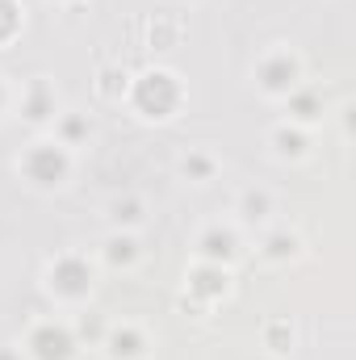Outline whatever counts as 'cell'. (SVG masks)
Instances as JSON below:
<instances>
[{
  "label": "cell",
  "instance_id": "1",
  "mask_svg": "<svg viewBox=\"0 0 356 360\" xmlns=\"http://www.w3.org/2000/svg\"><path fill=\"white\" fill-rule=\"evenodd\" d=\"M126 101H130L143 117L164 122V117H172V113L180 109V101H184V84H180L177 72H168V68H147L143 76L130 80Z\"/></svg>",
  "mask_w": 356,
  "mask_h": 360
},
{
  "label": "cell",
  "instance_id": "2",
  "mask_svg": "<svg viewBox=\"0 0 356 360\" xmlns=\"http://www.w3.org/2000/svg\"><path fill=\"white\" fill-rule=\"evenodd\" d=\"M17 172L34 188H59L72 176V151L63 143H55V139H38L17 155Z\"/></svg>",
  "mask_w": 356,
  "mask_h": 360
},
{
  "label": "cell",
  "instance_id": "3",
  "mask_svg": "<svg viewBox=\"0 0 356 360\" xmlns=\"http://www.w3.org/2000/svg\"><path fill=\"white\" fill-rule=\"evenodd\" d=\"M46 289H51L59 302H84L92 293L89 256H80V252H59V256L46 264Z\"/></svg>",
  "mask_w": 356,
  "mask_h": 360
},
{
  "label": "cell",
  "instance_id": "4",
  "mask_svg": "<svg viewBox=\"0 0 356 360\" xmlns=\"http://www.w3.org/2000/svg\"><path fill=\"white\" fill-rule=\"evenodd\" d=\"M76 348H80L76 331H72L68 323H55V319H38V323L30 327L25 344H21V352L30 360H72Z\"/></svg>",
  "mask_w": 356,
  "mask_h": 360
},
{
  "label": "cell",
  "instance_id": "5",
  "mask_svg": "<svg viewBox=\"0 0 356 360\" xmlns=\"http://www.w3.org/2000/svg\"><path fill=\"white\" fill-rule=\"evenodd\" d=\"M256 84L265 96H289V92L302 84V59L293 51H268L265 59L256 63Z\"/></svg>",
  "mask_w": 356,
  "mask_h": 360
},
{
  "label": "cell",
  "instance_id": "6",
  "mask_svg": "<svg viewBox=\"0 0 356 360\" xmlns=\"http://www.w3.org/2000/svg\"><path fill=\"white\" fill-rule=\"evenodd\" d=\"M231 289V272H227V264H193L189 269V276H184V293L197 302V306H214L222 293Z\"/></svg>",
  "mask_w": 356,
  "mask_h": 360
},
{
  "label": "cell",
  "instance_id": "7",
  "mask_svg": "<svg viewBox=\"0 0 356 360\" xmlns=\"http://www.w3.org/2000/svg\"><path fill=\"white\" fill-rule=\"evenodd\" d=\"M55 113H59V96L51 89V80L34 76V80L21 89V117H25L30 126H46V122H55Z\"/></svg>",
  "mask_w": 356,
  "mask_h": 360
},
{
  "label": "cell",
  "instance_id": "8",
  "mask_svg": "<svg viewBox=\"0 0 356 360\" xmlns=\"http://www.w3.org/2000/svg\"><path fill=\"white\" fill-rule=\"evenodd\" d=\"M197 256L205 264H231L239 256V235L235 226H222V222H210L201 235H197Z\"/></svg>",
  "mask_w": 356,
  "mask_h": 360
},
{
  "label": "cell",
  "instance_id": "9",
  "mask_svg": "<svg viewBox=\"0 0 356 360\" xmlns=\"http://www.w3.org/2000/svg\"><path fill=\"white\" fill-rule=\"evenodd\" d=\"M105 352L109 360H143L147 356V335H143V327H134V323H117V327H109L105 331Z\"/></svg>",
  "mask_w": 356,
  "mask_h": 360
},
{
  "label": "cell",
  "instance_id": "10",
  "mask_svg": "<svg viewBox=\"0 0 356 360\" xmlns=\"http://www.w3.org/2000/svg\"><path fill=\"white\" fill-rule=\"evenodd\" d=\"M285 105H289V122L293 126H310V122L323 117V92L310 89V84H298L285 96Z\"/></svg>",
  "mask_w": 356,
  "mask_h": 360
},
{
  "label": "cell",
  "instance_id": "11",
  "mask_svg": "<svg viewBox=\"0 0 356 360\" xmlns=\"http://www.w3.org/2000/svg\"><path fill=\"white\" fill-rule=\"evenodd\" d=\"M268 143H272V151H276L281 160H298V155H306V147H310L306 130H302V126H293V122H281V126H272Z\"/></svg>",
  "mask_w": 356,
  "mask_h": 360
},
{
  "label": "cell",
  "instance_id": "12",
  "mask_svg": "<svg viewBox=\"0 0 356 360\" xmlns=\"http://www.w3.org/2000/svg\"><path fill=\"white\" fill-rule=\"evenodd\" d=\"M89 134H92V122L84 113H55V143H63L68 151L89 143Z\"/></svg>",
  "mask_w": 356,
  "mask_h": 360
},
{
  "label": "cell",
  "instance_id": "13",
  "mask_svg": "<svg viewBox=\"0 0 356 360\" xmlns=\"http://www.w3.org/2000/svg\"><path fill=\"white\" fill-rule=\"evenodd\" d=\"M235 210H239L243 222H265L268 214H272V193L260 188V184H248V188L235 197Z\"/></svg>",
  "mask_w": 356,
  "mask_h": 360
},
{
  "label": "cell",
  "instance_id": "14",
  "mask_svg": "<svg viewBox=\"0 0 356 360\" xmlns=\"http://www.w3.org/2000/svg\"><path fill=\"white\" fill-rule=\"evenodd\" d=\"M302 252V239L293 235V231H268L265 239H260V256L272 260V264H285V260H293Z\"/></svg>",
  "mask_w": 356,
  "mask_h": 360
},
{
  "label": "cell",
  "instance_id": "15",
  "mask_svg": "<svg viewBox=\"0 0 356 360\" xmlns=\"http://www.w3.org/2000/svg\"><path fill=\"white\" fill-rule=\"evenodd\" d=\"M139 260V239L130 235V231H113L109 239H105V264H113V269H130Z\"/></svg>",
  "mask_w": 356,
  "mask_h": 360
},
{
  "label": "cell",
  "instance_id": "16",
  "mask_svg": "<svg viewBox=\"0 0 356 360\" xmlns=\"http://www.w3.org/2000/svg\"><path fill=\"white\" fill-rule=\"evenodd\" d=\"M126 89H130V72H126L122 63H109V68L96 72V92H101L105 101H122Z\"/></svg>",
  "mask_w": 356,
  "mask_h": 360
},
{
  "label": "cell",
  "instance_id": "17",
  "mask_svg": "<svg viewBox=\"0 0 356 360\" xmlns=\"http://www.w3.org/2000/svg\"><path fill=\"white\" fill-rule=\"evenodd\" d=\"M109 214H113V226H117V231H134V226L143 222V201H139V197H117V201L109 205Z\"/></svg>",
  "mask_w": 356,
  "mask_h": 360
},
{
  "label": "cell",
  "instance_id": "18",
  "mask_svg": "<svg viewBox=\"0 0 356 360\" xmlns=\"http://www.w3.org/2000/svg\"><path fill=\"white\" fill-rule=\"evenodd\" d=\"M180 172H184L189 180H197V184H201V180H214V172H218V160H214L210 151H189V155L180 160Z\"/></svg>",
  "mask_w": 356,
  "mask_h": 360
},
{
  "label": "cell",
  "instance_id": "19",
  "mask_svg": "<svg viewBox=\"0 0 356 360\" xmlns=\"http://www.w3.org/2000/svg\"><path fill=\"white\" fill-rule=\"evenodd\" d=\"M21 21H25L21 4H17V0H0V46L21 34Z\"/></svg>",
  "mask_w": 356,
  "mask_h": 360
},
{
  "label": "cell",
  "instance_id": "20",
  "mask_svg": "<svg viewBox=\"0 0 356 360\" xmlns=\"http://www.w3.org/2000/svg\"><path fill=\"white\" fill-rule=\"evenodd\" d=\"M265 344L272 352H289V348H293V327H289L285 319H272L265 327Z\"/></svg>",
  "mask_w": 356,
  "mask_h": 360
},
{
  "label": "cell",
  "instance_id": "21",
  "mask_svg": "<svg viewBox=\"0 0 356 360\" xmlns=\"http://www.w3.org/2000/svg\"><path fill=\"white\" fill-rule=\"evenodd\" d=\"M105 331H109V327H105L96 314H84V319L76 323V340H105Z\"/></svg>",
  "mask_w": 356,
  "mask_h": 360
},
{
  "label": "cell",
  "instance_id": "22",
  "mask_svg": "<svg viewBox=\"0 0 356 360\" xmlns=\"http://www.w3.org/2000/svg\"><path fill=\"white\" fill-rule=\"evenodd\" d=\"M177 34H180L177 21H155V25H151V46H172Z\"/></svg>",
  "mask_w": 356,
  "mask_h": 360
},
{
  "label": "cell",
  "instance_id": "23",
  "mask_svg": "<svg viewBox=\"0 0 356 360\" xmlns=\"http://www.w3.org/2000/svg\"><path fill=\"white\" fill-rule=\"evenodd\" d=\"M0 360H21V348H8V344H4V348H0Z\"/></svg>",
  "mask_w": 356,
  "mask_h": 360
},
{
  "label": "cell",
  "instance_id": "24",
  "mask_svg": "<svg viewBox=\"0 0 356 360\" xmlns=\"http://www.w3.org/2000/svg\"><path fill=\"white\" fill-rule=\"evenodd\" d=\"M4 105H8V84H4V76H0V113H4Z\"/></svg>",
  "mask_w": 356,
  "mask_h": 360
}]
</instances>
